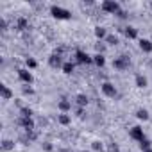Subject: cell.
<instances>
[{"mask_svg":"<svg viewBox=\"0 0 152 152\" xmlns=\"http://www.w3.org/2000/svg\"><path fill=\"white\" fill-rule=\"evenodd\" d=\"M15 29H16V31H25V29H29V22H27V18H18Z\"/></svg>","mask_w":152,"mask_h":152,"instance_id":"obj_17","label":"cell"},{"mask_svg":"<svg viewBox=\"0 0 152 152\" xmlns=\"http://www.w3.org/2000/svg\"><path fill=\"white\" fill-rule=\"evenodd\" d=\"M106 43H107V45H118V43H120V39H118V36H115V34H107Z\"/></svg>","mask_w":152,"mask_h":152,"instance_id":"obj_24","label":"cell"},{"mask_svg":"<svg viewBox=\"0 0 152 152\" xmlns=\"http://www.w3.org/2000/svg\"><path fill=\"white\" fill-rule=\"evenodd\" d=\"M140 50L145 54H152V41L150 39H140Z\"/></svg>","mask_w":152,"mask_h":152,"instance_id":"obj_11","label":"cell"},{"mask_svg":"<svg viewBox=\"0 0 152 152\" xmlns=\"http://www.w3.org/2000/svg\"><path fill=\"white\" fill-rule=\"evenodd\" d=\"M129 66H131L129 56H118L116 59H113V68H116V70H127Z\"/></svg>","mask_w":152,"mask_h":152,"instance_id":"obj_4","label":"cell"},{"mask_svg":"<svg viewBox=\"0 0 152 152\" xmlns=\"http://www.w3.org/2000/svg\"><path fill=\"white\" fill-rule=\"evenodd\" d=\"M63 73H66V75H72L73 73V70H75V63H72V61H66L64 64H63Z\"/></svg>","mask_w":152,"mask_h":152,"instance_id":"obj_18","label":"cell"},{"mask_svg":"<svg viewBox=\"0 0 152 152\" xmlns=\"http://www.w3.org/2000/svg\"><path fill=\"white\" fill-rule=\"evenodd\" d=\"M106 150H107V152H120V147H118V143L109 141V143H107V147H106Z\"/></svg>","mask_w":152,"mask_h":152,"instance_id":"obj_28","label":"cell"},{"mask_svg":"<svg viewBox=\"0 0 152 152\" xmlns=\"http://www.w3.org/2000/svg\"><path fill=\"white\" fill-rule=\"evenodd\" d=\"M100 90H102V93H104L106 97H109V99H115V97L118 95V91H116V86H115L113 83H109V81L102 83V84H100Z\"/></svg>","mask_w":152,"mask_h":152,"instance_id":"obj_5","label":"cell"},{"mask_svg":"<svg viewBox=\"0 0 152 152\" xmlns=\"http://www.w3.org/2000/svg\"><path fill=\"white\" fill-rule=\"evenodd\" d=\"M150 7H152V2H150Z\"/></svg>","mask_w":152,"mask_h":152,"instance_id":"obj_38","label":"cell"},{"mask_svg":"<svg viewBox=\"0 0 152 152\" xmlns=\"http://www.w3.org/2000/svg\"><path fill=\"white\" fill-rule=\"evenodd\" d=\"M57 122H59L61 125H70L72 118H70V115H66V113H61V115H57Z\"/></svg>","mask_w":152,"mask_h":152,"instance_id":"obj_21","label":"cell"},{"mask_svg":"<svg viewBox=\"0 0 152 152\" xmlns=\"http://www.w3.org/2000/svg\"><path fill=\"white\" fill-rule=\"evenodd\" d=\"M95 48H97V54H104V52H106V45H104V43H100V41L95 45Z\"/></svg>","mask_w":152,"mask_h":152,"instance_id":"obj_30","label":"cell"},{"mask_svg":"<svg viewBox=\"0 0 152 152\" xmlns=\"http://www.w3.org/2000/svg\"><path fill=\"white\" fill-rule=\"evenodd\" d=\"M16 124H18L20 127H23L25 131H34V129H36L34 120H32V118H27V116H20V118L16 120Z\"/></svg>","mask_w":152,"mask_h":152,"instance_id":"obj_9","label":"cell"},{"mask_svg":"<svg viewBox=\"0 0 152 152\" xmlns=\"http://www.w3.org/2000/svg\"><path fill=\"white\" fill-rule=\"evenodd\" d=\"M81 152H90V150H81Z\"/></svg>","mask_w":152,"mask_h":152,"instance_id":"obj_36","label":"cell"},{"mask_svg":"<svg viewBox=\"0 0 152 152\" xmlns=\"http://www.w3.org/2000/svg\"><path fill=\"white\" fill-rule=\"evenodd\" d=\"M134 84L138 86V88H147V84H148V81H147V77L145 75H141V73H136V77H134Z\"/></svg>","mask_w":152,"mask_h":152,"instance_id":"obj_13","label":"cell"},{"mask_svg":"<svg viewBox=\"0 0 152 152\" xmlns=\"http://www.w3.org/2000/svg\"><path fill=\"white\" fill-rule=\"evenodd\" d=\"M91 148H93L95 152H106V148H104V143H102V141H93V143H91Z\"/></svg>","mask_w":152,"mask_h":152,"instance_id":"obj_26","label":"cell"},{"mask_svg":"<svg viewBox=\"0 0 152 152\" xmlns=\"http://www.w3.org/2000/svg\"><path fill=\"white\" fill-rule=\"evenodd\" d=\"M115 16H116V18H120V20H125V18H127V11H124V9H120V11H118V13H116Z\"/></svg>","mask_w":152,"mask_h":152,"instance_id":"obj_32","label":"cell"},{"mask_svg":"<svg viewBox=\"0 0 152 152\" xmlns=\"http://www.w3.org/2000/svg\"><path fill=\"white\" fill-rule=\"evenodd\" d=\"M147 152H152V148H150V150H147Z\"/></svg>","mask_w":152,"mask_h":152,"instance_id":"obj_37","label":"cell"},{"mask_svg":"<svg viewBox=\"0 0 152 152\" xmlns=\"http://www.w3.org/2000/svg\"><path fill=\"white\" fill-rule=\"evenodd\" d=\"M93 63H95L99 68H102V66L106 64V57H104V54H95V56H93Z\"/></svg>","mask_w":152,"mask_h":152,"instance_id":"obj_20","label":"cell"},{"mask_svg":"<svg viewBox=\"0 0 152 152\" xmlns=\"http://www.w3.org/2000/svg\"><path fill=\"white\" fill-rule=\"evenodd\" d=\"M138 145H140L141 152H147V150H150V148H152V143H150V140H147V138H145L143 141H140Z\"/></svg>","mask_w":152,"mask_h":152,"instance_id":"obj_23","label":"cell"},{"mask_svg":"<svg viewBox=\"0 0 152 152\" xmlns=\"http://www.w3.org/2000/svg\"><path fill=\"white\" fill-rule=\"evenodd\" d=\"M63 56L61 54H57V52H54V54H50V57H48V66L50 68H63Z\"/></svg>","mask_w":152,"mask_h":152,"instance_id":"obj_8","label":"cell"},{"mask_svg":"<svg viewBox=\"0 0 152 152\" xmlns=\"http://www.w3.org/2000/svg\"><path fill=\"white\" fill-rule=\"evenodd\" d=\"M22 93H23V95H34V90H32L29 84H25V86L22 88Z\"/></svg>","mask_w":152,"mask_h":152,"instance_id":"obj_29","label":"cell"},{"mask_svg":"<svg viewBox=\"0 0 152 152\" xmlns=\"http://www.w3.org/2000/svg\"><path fill=\"white\" fill-rule=\"evenodd\" d=\"M95 38H97V39H106V38H107V31H106V27L97 25V27H95Z\"/></svg>","mask_w":152,"mask_h":152,"instance_id":"obj_15","label":"cell"},{"mask_svg":"<svg viewBox=\"0 0 152 152\" xmlns=\"http://www.w3.org/2000/svg\"><path fill=\"white\" fill-rule=\"evenodd\" d=\"M0 29H2V31H6V29H7V22H6L4 18H0Z\"/></svg>","mask_w":152,"mask_h":152,"instance_id":"obj_34","label":"cell"},{"mask_svg":"<svg viewBox=\"0 0 152 152\" xmlns=\"http://www.w3.org/2000/svg\"><path fill=\"white\" fill-rule=\"evenodd\" d=\"M41 147H43V150H45V152H52V150H54V145H52L50 141H45Z\"/></svg>","mask_w":152,"mask_h":152,"instance_id":"obj_31","label":"cell"},{"mask_svg":"<svg viewBox=\"0 0 152 152\" xmlns=\"http://www.w3.org/2000/svg\"><path fill=\"white\" fill-rule=\"evenodd\" d=\"M88 97L84 95V93H79V95H75V104H77L79 107H86L88 106Z\"/></svg>","mask_w":152,"mask_h":152,"instance_id":"obj_14","label":"cell"},{"mask_svg":"<svg viewBox=\"0 0 152 152\" xmlns=\"http://www.w3.org/2000/svg\"><path fill=\"white\" fill-rule=\"evenodd\" d=\"M20 116L32 118V109H31V107H25V106H22V107H20Z\"/></svg>","mask_w":152,"mask_h":152,"instance_id":"obj_25","label":"cell"},{"mask_svg":"<svg viewBox=\"0 0 152 152\" xmlns=\"http://www.w3.org/2000/svg\"><path fill=\"white\" fill-rule=\"evenodd\" d=\"M0 93H2V99L4 100H9V99H13V91L6 86V84H0Z\"/></svg>","mask_w":152,"mask_h":152,"instance_id":"obj_16","label":"cell"},{"mask_svg":"<svg viewBox=\"0 0 152 152\" xmlns=\"http://www.w3.org/2000/svg\"><path fill=\"white\" fill-rule=\"evenodd\" d=\"M50 15L57 20H70L72 18V13L61 6H50Z\"/></svg>","mask_w":152,"mask_h":152,"instance_id":"obj_1","label":"cell"},{"mask_svg":"<svg viewBox=\"0 0 152 152\" xmlns=\"http://www.w3.org/2000/svg\"><path fill=\"white\" fill-rule=\"evenodd\" d=\"M57 109H59L61 113H68V111L72 109V102L66 100V99H61V100L57 102Z\"/></svg>","mask_w":152,"mask_h":152,"instance_id":"obj_12","label":"cell"},{"mask_svg":"<svg viewBox=\"0 0 152 152\" xmlns=\"http://www.w3.org/2000/svg\"><path fill=\"white\" fill-rule=\"evenodd\" d=\"M25 64H27L29 70H34V68L38 66V61H36L34 57H27V59H25Z\"/></svg>","mask_w":152,"mask_h":152,"instance_id":"obj_27","label":"cell"},{"mask_svg":"<svg viewBox=\"0 0 152 152\" xmlns=\"http://www.w3.org/2000/svg\"><path fill=\"white\" fill-rule=\"evenodd\" d=\"M148 64H150V66H152V59H150V61H148Z\"/></svg>","mask_w":152,"mask_h":152,"instance_id":"obj_35","label":"cell"},{"mask_svg":"<svg viewBox=\"0 0 152 152\" xmlns=\"http://www.w3.org/2000/svg\"><path fill=\"white\" fill-rule=\"evenodd\" d=\"M13 148H15V141H13V140H4V141H2V150L9 152V150H13Z\"/></svg>","mask_w":152,"mask_h":152,"instance_id":"obj_22","label":"cell"},{"mask_svg":"<svg viewBox=\"0 0 152 152\" xmlns=\"http://www.w3.org/2000/svg\"><path fill=\"white\" fill-rule=\"evenodd\" d=\"M136 118H138V120H143V122H147V120L150 118V115H148V111H147L145 107H140V109L136 111Z\"/></svg>","mask_w":152,"mask_h":152,"instance_id":"obj_19","label":"cell"},{"mask_svg":"<svg viewBox=\"0 0 152 152\" xmlns=\"http://www.w3.org/2000/svg\"><path fill=\"white\" fill-rule=\"evenodd\" d=\"M124 34H125L127 39H136L138 38V29L132 27V25H127V27H124Z\"/></svg>","mask_w":152,"mask_h":152,"instance_id":"obj_10","label":"cell"},{"mask_svg":"<svg viewBox=\"0 0 152 152\" xmlns=\"http://www.w3.org/2000/svg\"><path fill=\"white\" fill-rule=\"evenodd\" d=\"M100 9L104 11V13H109V15H116L122 7H120V4L116 2V0H104V2L100 4Z\"/></svg>","mask_w":152,"mask_h":152,"instance_id":"obj_2","label":"cell"},{"mask_svg":"<svg viewBox=\"0 0 152 152\" xmlns=\"http://www.w3.org/2000/svg\"><path fill=\"white\" fill-rule=\"evenodd\" d=\"M75 115H77L79 118H83L84 116V107H77V109H75Z\"/></svg>","mask_w":152,"mask_h":152,"instance_id":"obj_33","label":"cell"},{"mask_svg":"<svg viewBox=\"0 0 152 152\" xmlns=\"http://www.w3.org/2000/svg\"><path fill=\"white\" fill-rule=\"evenodd\" d=\"M129 136H131L134 141H138V143L145 140V132H143V129H141L140 125H134V127H131V129H129Z\"/></svg>","mask_w":152,"mask_h":152,"instance_id":"obj_7","label":"cell"},{"mask_svg":"<svg viewBox=\"0 0 152 152\" xmlns=\"http://www.w3.org/2000/svg\"><path fill=\"white\" fill-rule=\"evenodd\" d=\"M75 61H77L79 64H91L93 63V56H90L84 50L77 48V50H75Z\"/></svg>","mask_w":152,"mask_h":152,"instance_id":"obj_3","label":"cell"},{"mask_svg":"<svg viewBox=\"0 0 152 152\" xmlns=\"http://www.w3.org/2000/svg\"><path fill=\"white\" fill-rule=\"evenodd\" d=\"M18 79L23 84H32L34 83V77H32V73L29 72V68H20L18 70Z\"/></svg>","mask_w":152,"mask_h":152,"instance_id":"obj_6","label":"cell"}]
</instances>
